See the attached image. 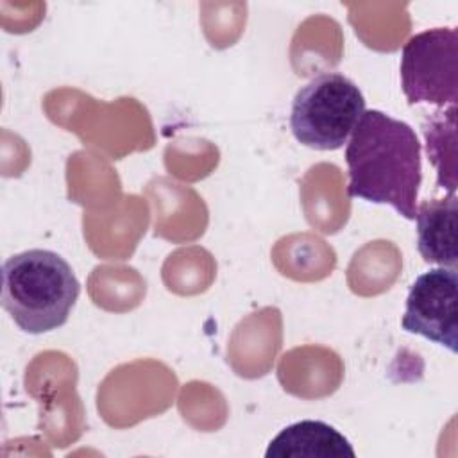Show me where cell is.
<instances>
[{
    "label": "cell",
    "instance_id": "6da1fadb",
    "mask_svg": "<svg viewBox=\"0 0 458 458\" xmlns=\"http://www.w3.org/2000/svg\"><path fill=\"white\" fill-rule=\"evenodd\" d=\"M345 161L349 197L388 204L403 218H415L422 156L411 125L379 109L365 111L347 141Z\"/></svg>",
    "mask_w": 458,
    "mask_h": 458
},
{
    "label": "cell",
    "instance_id": "7a4b0ae2",
    "mask_svg": "<svg viewBox=\"0 0 458 458\" xmlns=\"http://www.w3.org/2000/svg\"><path fill=\"white\" fill-rule=\"evenodd\" d=\"M81 293L70 263L54 250L29 249L2 265V308L29 335L66 324Z\"/></svg>",
    "mask_w": 458,
    "mask_h": 458
},
{
    "label": "cell",
    "instance_id": "3957f363",
    "mask_svg": "<svg viewBox=\"0 0 458 458\" xmlns=\"http://www.w3.org/2000/svg\"><path fill=\"white\" fill-rule=\"evenodd\" d=\"M363 113L361 89L344 73L327 72L313 77L295 93L290 129L308 148L336 150L347 145Z\"/></svg>",
    "mask_w": 458,
    "mask_h": 458
},
{
    "label": "cell",
    "instance_id": "277c9868",
    "mask_svg": "<svg viewBox=\"0 0 458 458\" xmlns=\"http://www.w3.org/2000/svg\"><path fill=\"white\" fill-rule=\"evenodd\" d=\"M401 86L408 104L458 100V30L437 27L411 36L401 54Z\"/></svg>",
    "mask_w": 458,
    "mask_h": 458
},
{
    "label": "cell",
    "instance_id": "5b68a950",
    "mask_svg": "<svg viewBox=\"0 0 458 458\" xmlns=\"http://www.w3.org/2000/svg\"><path fill=\"white\" fill-rule=\"evenodd\" d=\"M458 274L437 267L420 274L410 286L401 327L456 352L458 344Z\"/></svg>",
    "mask_w": 458,
    "mask_h": 458
},
{
    "label": "cell",
    "instance_id": "8992f818",
    "mask_svg": "<svg viewBox=\"0 0 458 458\" xmlns=\"http://www.w3.org/2000/svg\"><path fill=\"white\" fill-rule=\"evenodd\" d=\"M456 193L417 204V249L426 263L456 268Z\"/></svg>",
    "mask_w": 458,
    "mask_h": 458
},
{
    "label": "cell",
    "instance_id": "52a82bcc",
    "mask_svg": "<svg viewBox=\"0 0 458 458\" xmlns=\"http://www.w3.org/2000/svg\"><path fill=\"white\" fill-rule=\"evenodd\" d=\"M267 458H354L351 442L331 424L299 420L283 428L268 444Z\"/></svg>",
    "mask_w": 458,
    "mask_h": 458
}]
</instances>
